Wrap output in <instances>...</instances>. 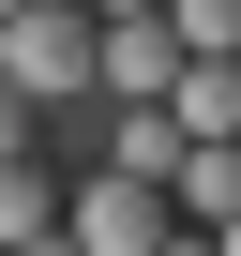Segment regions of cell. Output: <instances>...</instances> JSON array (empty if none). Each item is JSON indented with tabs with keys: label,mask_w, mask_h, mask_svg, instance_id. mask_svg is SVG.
I'll return each instance as SVG.
<instances>
[{
	"label": "cell",
	"mask_w": 241,
	"mask_h": 256,
	"mask_svg": "<svg viewBox=\"0 0 241 256\" xmlns=\"http://www.w3.org/2000/svg\"><path fill=\"white\" fill-rule=\"evenodd\" d=\"M0 76H16V106L106 90V16H90V0H30V16L0 30Z\"/></svg>",
	"instance_id": "6da1fadb"
},
{
	"label": "cell",
	"mask_w": 241,
	"mask_h": 256,
	"mask_svg": "<svg viewBox=\"0 0 241 256\" xmlns=\"http://www.w3.org/2000/svg\"><path fill=\"white\" fill-rule=\"evenodd\" d=\"M60 226H76V256H166L181 211H166V181H120V166H106V181H76Z\"/></svg>",
	"instance_id": "7a4b0ae2"
},
{
	"label": "cell",
	"mask_w": 241,
	"mask_h": 256,
	"mask_svg": "<svg viewBox=\"0 0 241 256\" xmlns=\"http://www.w3.org/2000/svg\"><path fill=\"white\" fill-rule=\"evenodd\" d=\"M106 90H120V106H166V90H181V30H166V16L106 30Z\"/></svg>",
	"instance_id": "3957f363"
},
{
	"label": "cell",
	"mask_w": 241,
	"mask_h": 256,
	"mask_svg": "<svg viewBox=\"0 0 241 256\" xmlns=\"http://www.w3.org/2000/svg\"><path fill=\"white\" fill-rule=\"evenodd\" d=\"M166 120H181L196 151H226V136H241V60H181V90H166Z\"/></svg>",
	"instance_id": "277c9868"
},
{
	"label": "cell",
	"mask_w": 241,
	"mask_h": 256,
	"mask_svg": "<svg viewBox=\"0 0 241 256\" xmlns=\"http://www.w3.org/2000/svg\"><path fill=\"white\" fill-rule=\"evenodd\" d=\"M166 211H181V226H241V136H226V151H181Z\"/></svg>",
	"instance_id": "5b68a950"
},
{
	"label": "cell",
	"mask_w": 241,
	"mask_h": 256,
	"mask_svg": "<svg viewBox=\"0 0 241 256\" xmlns=\"http://www.w3.org/2000/svg\"><path fill=\"white\" fill-rule=\"evenodd\" d=\"M181 151H196V136H181L166 106H120V151H106V166H120V181H181Z\"/></svg>",
	"instance_id": "8992f818"
},
{
	"label": "cell",
	"mask_w": 241,
	"mask_h": 256,
	"mask_svg": "<svg viewBox=\"0 0 241 256\" xmlns=\"http://www.w3.org/2000/svg\"><path fill=\"white\" fill-rule=\"evenodd\" d=\"M60 211H76V196H60V181H46L30 151H16V166H0V256H16V241H46Z\"/></svg>",
	"instance_id": "52a82bcc"
},
{
	"label": "cell",
	"mask_w": 241,
	"mask_h": 256,
	"mask_svg": "<svg viewBox=\"0 0 241 256\" xmlns=\"http://www.w3.org/2000/svg\"><path fill=\"white\" fill-rule=\"evenodd\" d=\"M166 30H181V60H241V0H166Z\"/></svg>",
	"instance_id": "ba28073f"
},
{
	"label": "cell",
	"mask_w": 241,
	"mask_h": 256,
	"mask_svg": "<svg viewBox=\"0 0 241 256\" xmlns=\"http://www.w3.org/2000/svg\"><path fill=\"white\" fill-rule=\"evenodd\" d=\"M90 16H106V30H136V16H166V0H90Z\"/></svg>",
	"instance_id": "9c48e42d"
},
{
	"label": "cell",
	"mask_w": 241,
	"mask_h": 256,
	"mask_svg": "<svg viewBox=\"0 0 241 256\" xmlns=\"http://www.w3.org/2000/svg\"><path fill=\"white\" fill-rule=\"evenodd\" d=\"M16 120H30V106H16V76H0V166H16Z\"/></svg>",
	"instance_id": "30bf717a"
},
{
	"label": "cell",
	"mask_w": 241,
	"mask_h": 256,
	"mask_svg": "<svg viewBox=\"0 0 241 256\" xmlns=\"http://www.w3.org/2000/svg\"><path fill=\"white\" fill-rule=\"evenodd\" d=\"M166 256H226V241H211V226H166Z\"/></svg>",
	"instance_id": "8fae6325"
},
{
	"label": "cell",
	"mask_w": 241,
	"mask_h": 256,
	"mask_svg": "<svg viewBox=\"0 0 241 256\" xmlns=\"http://www.w3.org/2000/svg\"><path fill=\"white\" fill-rule=\"evenodd\" d=\"M16 256H76V226H46V241H16Z\"/></svg>",
	"instance_id": "7c38bea8"
},
{
	"label": "cell",
	"mask_w": 241,
	"mask_h": 256,
	"mask_svg": "<svg viewBox=\"0 0 241 256\" xmlns=\"http://www.w3.org/2000/svg\"><path fill=\"white\" fill-rule=\"evenodd\" d=\"M16 16H30V0H0V30H16Z\"/></svg>",
	"instance_id": "4fadbf2b"
},
{
	"label": "cell",
	"mask_w": 241,
	"mask_h": 256,
	"mask_svg": "<svg viewBox=\"0 0 241 256\" xmlns=\"http://www.w3.org/2000/svg\"><path fill=\"white\" fill-rule=\"evenodd\" d=\"M211 241H226V256H241V226H211Z\"/></svg>",
	"instance_id": "5bb4252c"
}]
</instances>
